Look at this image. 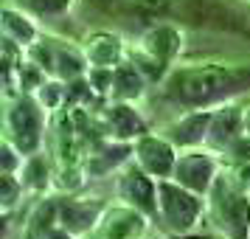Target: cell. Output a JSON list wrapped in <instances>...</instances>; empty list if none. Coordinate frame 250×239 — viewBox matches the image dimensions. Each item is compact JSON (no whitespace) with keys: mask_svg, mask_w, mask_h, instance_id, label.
Masks as SVG:
<instances>
[{"mask_svg":"<svg viewBox=\"0 0 250 239\" xmlns=\"http://www.w3.org/2000/svg\"><path fill=\"white\" fill-rule=\"evenodd\" d=\"M146 76L144 70L138 68L135 62H121L113 68V99L115 102H132V99H141L144 90H146Z\"/></svg>","mask_w":250,"mask_h":239,"instance_id":"5bb4252c","label":"cell"},{"mask_svg":"<svg viewBox=\"0 0 250 239\" xmlns=\"http://www.w3.org/2000/svg\"><path fill=\"white\" fill-rule=\"evenodd\" d=\"M208 200L214 222L228 239H250V192L233 177V172L216 174Z\"/></svg>","mask_w":250,"mask_h":239,"instance_id":"7a4b0ae2","label":"cell"},{"mask_svg":"<svg viewBox=\"0 0 250 239\" xmlns=\"http://www.w3.org/2000/svg\"><path fill=\"white\" fill-rule=\"evenodd\" d=\"M23 180L20 177H14V174H3V211L9 214L17 200H23Z\"/></svg>","mask_w":250,"mask_h":239,"instance_id":"d6986e66","label":"cell"},{"mask_svg":"<svg viewBox=\"0 0 250 239\" xmlns=\"http://www.w3.org/2000/svg\"><path fill=\"white\" fill-rule=\"evenodd\" d=\"M84 57L90 62V68H115L121 65L124 45L113 34H93L84 45Z\"/></svg>","mask_w":250,"mask_h":239,"instance_id":"9a60e30c","label":"cell"},{"mask_svg":"<svg viewBox=\"0 0 250 239\" xmlns=\"http://www.w3.org/2000/svg\"><path fill=\"white\" fill-rule=\"evenodd\" d=\"M245 113L239 104L225 102L214 110V121H211V132H208V141L214 144L216 149H228L236 138L245 135Z\"/></svg>","mask_w":250,"mask_h":239,"instance_id":"7c38bea8","label":"cell"},{"mask_svg":"<svg viewBox=\"0 0 250 239\" xmlns=\"http://www.w3.org/2000/svg\"><path fill=\"white\" fill-rule=\"evenodd\" d=\"M23 186L25 189H34V192H45L48 183H51V172H48V160L37 152V155H28V160H25L23 166Z\"/></svg>","mask_w":250,"mask_h":239,"instance_id":"e0dca14e","label":"cell"},{"mask_svg":"<svg viewBox=\"0 0 250 239\" xmlns=\"http://www.w3.org/2000/svg\"><path fill=\"white\" fill-rule=\"evenodd\" d=\"M242 90H250V65L203 62L188 68H171L163 79V99L188 110L225 104Z\"/></svg>","mask_w":250,"mask_h":239,"instance_id":"6da1fadb","label":"cell"},{"mask_svg":"<svg viewBox=\"0 0 250 239\" xmlns=\"http://www.w3.org/2000/svg\"><path fill=\"white\" fill-rule=\"evenodd\" d=\"M149 217L141 214L132 205H118V208H110L104 211V217L96 225V237L102 239H144L146 234V222Z\"/></svg>","mask_w":250,"mask_h":239,"instance_id":"9c48e42d","label":"cell"},{"mask_svg":"<svg viewBox=\"0 0 250 239\" xmlns=\"http://www.w3.org/2000/svg\"><path fill=\"white\" fill-rule=\"evenodd\" d=\"M73 0H17V6L23 12H31L40 20H54V17H62V14L70 9Z\"/></svg>","mask_w":250,"mask_h":239,"instance_id":"ac0fdd59","label":"cell"},{"mask_svg":"<svg viewBox=\"0 0 250 239\" xmlns=\"http://www.w3.org/2000/svg\"><path fill=\"white\" fill-rule=\"evenodd\" d=\"M40 239H73V234H70L68 228H62V225H59V228H57V225H51Z\"/></svg>","mask_w":250,"mask_h":239,"instance_id":"ffe728a7","label":"cell"},{"mask_svg":"<svg viewBox=\"0 0 250 239\" xmlns=\"http://www.w3.org/2000/svg\"><path fill=\"white\" fill-rule=\"evenodd\" d=\"M214 110L216 107H200V110H188L180 121L166 127V138L174 147L183 149H194L200 147L203 141H208L211 132V121H214Z\"/></svg>","mask_w":250,"mask_h":239,"instance_id":"30bf717a","label":"cell"},{"mask_svg":"<svg viewBox=\"0 0 250 239\" xmlns=\"http://www.w3.org/2000/svg\"><path fill=\"white\" fill-rule=\"evenodd\" d=\"M141 51L146 54L155 65L169 73L174 57L183 51V34L180 28L171 23V20H163V23H155L146 34L141 37Z\"/></svg>","mask_w":250,"mask_h":239,"instance_id":"ba28073f","label":"cell"},{"mask_svg":"<svg viewBox=\"0 0 250 239\" xmlns=\"http://www.w3.org/2000/svg\"><path fill=\"white\" fill-rule=\"evenodd\" d=\"M45 107L37 102L31 93H20L14 104L6 113V132L9 141L20 149V155H37L42 144V130H45Z\"/></svg>","mask_w":250,"mask_h":239,"instance_id":"277c9868","label":"cell"},{"mask_svg":"<svg viewBox=\"0 0 250 239\" xmlns=\"http://www.w3.org/2000/svg\"><path fill=\"white\" fill-rule=\"evenodd\" d=\"M107 135L118 138V141H138L141 135H146V121L141 118L135 107L129 102H115L107 107Z\"/></svg>","mask_w":250,"mask_h":239,"instance_id":"4fadbf2b","label":"cell"},{"mask_svg":"<svg viewBox=\"0 0 250 239\" xmlns=\"http://www.w3.org/2000/svg\"><path fill=\"white\" fill-rule=\"evenodd\" d=\"M216 174H219V160L214 158V152H203V149L194 147L177 158V166H174L171 177L197 194H208Z\"/></svg>","mask_w":250,"mask_h":239,"instance_id":"8992f818","label":"cell"},{"mask_svg":"<svg viewBox=\"0 0 250 239\" xmlns=\"http://www.w3.org/2000/svg\"><path fill=\"white\" fill-rule=\"evenodd\" d=\"M107 211L104 203L99 200H73V197H65V200H59V225L68 228L73 237H82V234H87L93 228L99 225V219L102 214Z\"/></svg>","mask_w":250,"mask_h":239,"instance_id":"8fae6325","label":"cell"},{"mask_svg":"<svg viewBox=\"0 0 250 239\" xmlns=\"http://www.w3.org/2000/svg\"><path fill=\"white\" fill-rule=\"evenodd\" d=\"M3 28H6V37L14 40L20 48H31L37 43V25L23 14V9L6 6L3 9Z\"/></svg>","mask_w":250,"mask_h":239,"instance_id":"2e32d148","label":"cell"},{"mask_svg":"<svg viewBox=\"0 0 250 239\" xmlns=\"http://www.w3.org/2000/svg\"><path fill=\"white\" fill-rule=\"evenodd\" d=\"M118 197L141 214H146L152 222H158V180L146 169L126 163L118 174Z\"/></svg>","mask_w":250,"mask_h":239,"instance_id":"5b68a950","label":"cell"},{"mask_svg":"<svg viewBox=\"0 0 250 239\" xmlns=\"http://www.w3.org/2000/svg\"><path fill=\"white\" fill-rule=\"evenodd\" d=\"M205 211L203 194L186 189L174 180H158V222L171 234H188Z\"/></svg>","mask_w":250,"mask_h":239,"instance_id":"3957f363","label":"cell"},{"mask_svg":"<svg viewBox=\"0 0 250 239\" xmlns=\"http://www.w3.org/2000/svg\"><path fill=\"white\" fill-rule=\"evenodd\" d=\"M135 158L138 166L146 169L155 180H166L174 174V166H177V155H174V144L163 135H141L135 141Z\"/></svg>","mask_w":250,"mask_h":239,"instance_id":"52a82bcc","label":"cell"}]
</instances>
